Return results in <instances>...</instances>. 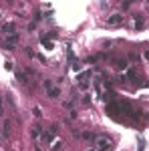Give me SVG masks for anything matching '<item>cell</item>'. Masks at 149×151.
I'll return each instance as SVG.
<instances>
[{
    "mask_svg": "<svg viewBox=\"0 0 149 151\" xmlns=\"http://www.w3.org/2000/svg\"><path fill=\"white\" fill-rule=\"evenodd\" d=\"M143 24H145L143 16H141V14H137V16H135V28H143Z\"/></svg>",
    "mask_w": 149,
    "mask_h": 151,
    "instance_id": "8",
    "label": "cell"
},
{
    "mask_svg": "<svg viewBox=\"0 0 149 151\" xmlns=\"http://www.w3.org/2000/svg\"><path fill=\"white\" fill-rule=\"evenodd\" d=\"M0 20H2V12H0Z\"/></svg>",
    "mask_w": 149,
    "mask_h": 151,
    "instance_id": "13",
    "label": "cell"
},
{
    "mask_svg": "<svg viewBox=\"0 0 149 151\" xmlns=\"http://www.w3.org/2000/svg\"><path fill=\"white\" fill-rule=\"evenodd\" d=\"M12 151H14V149H12Z\"/></svg>",
    "mask_w": 149,
    "mask_h": 151,
    "instance_id": "14",
    "label": "cell"
},
{
    "mask_svg": "<svg viewBox=\"0 0 149 151\" xmlns=\"http://www.w3.org/2000/svg\"><path fill=\"white\" fill-rule=\"evenodd\" d=\"M89 79H91V73H81L79 75V87L81 89H89V87H91Z\"/></svg>",
    "mask_w": 149,
    "mask_h": 151,
    "instance_id": "6",
    "label": "cell"
},
{
    "mask_svg": "<svg viewBox=\"0 0 149 151\" xmlns=\"http://www.w3.org/2000/svg\"><path fill=\"white\" fill-rule=\"evenodd\" d=\"M143 58L149 63V48H143Z\"/></svg>",
    "mask_w": 149,
    "mask_h": 151,
    "instance_id": "10",
    "label": "cell"
},
{
    "mask_svg": "<svg viewBox=\"0 0 149 151\" xmlns=\"http://www.w3.org/2000/svg\"><path fill=\"white\" fill-rule=\"evenodd\" d=\"M2 32H4L6 36H10V38L18 36V35H16V24H14V22H6V24H2Z\"/></svg>",
    "mask_w": 149,
    "mask_h": 151,
    "instance_id": "4",
    "label": "cell"
},
{
    "mask_svg": "<svg viewBox=\"0 0 149 151\" xmlns=\"http://www.w3.org/2000/svg\"><path fill=\"white\" fill-rule=\"evenodd\" d=\"M93 85H95V91H97V95H99V99H107V93H105V87H103V81L97 77L95 81H93Z\"/></svg>",
    "mask_w": 149,
    "mask_h": 151,
    "instance_id": "5",
    "label": "cell"
},
{
    "mask_svg": "<svg viewBox=\"0 0 149 151\" xmlns=\"http://www.w3.org/2000/svg\"><path fill=\"white\" fill-rule=\"evenodd\" d=\"M95 149L97 151H111L113 149V141L109 139L107 135H99V137H95Z\"/></svg>",
    "mask_w": 149,
    "mask_h": 151,
    "instance_id": "1",
    "label": "cell"
},
{
    "mask_svg": "<svg viewBox=\"0 0 149 151\" xmlns=\"http://www.w3.org/2000/svg\"><path fill=\"white\" fill-rule=\"evenodd\" d=\"M0 117L4 119V109H2V99H0Z\"/></svg>",
    "mask_w": 149,
    "mask_h": 151,
    "instance_id": "11",
    "label": "cell"
},
{
    "mask_svg": "<svg viewBox=\"0 0 149 151\" xmlns=\"http://www.w3.org/2000/svg\"><path fill=\"white\" fill-rule=\"evenodd\" d=\"M123 20H125L123 12H113L107 16V26H119V24H123Z\"/></svg>",
    "mask_w": 149,
    "mask_h": 151,
    "instance_id": "3",
    "label": "cell"
},
{
    "mask_svg": "<svg viewBox=\"0 0 149 151\" xmlns=\"http://www.w3.org/2000/svg\"><path fill=\"white\" fill-rule=\"evenodd\" d=\"M83 137H85V139H89V141H95V135L89 133V131H85V133H83Z\"/></svg>",
    "mask_w": 149,
    "mask_h": 151,
    "instance_id": "9",
    "label": "cell"
},
{
    "mask_svg": "<svg viewBox=\"0 0 149 151\" xmlns=\"http://www.w3.org/2000/svg\"><path fill=\"white\" fill-rule=\"evenodd\" d=\"M10 129H12L10 121H8V119H4V121H2V137H4V139H8V137H10Z\"/></svg>",
    "mask_w": 149,
    "mask_h": 151,
    "instance_id": "7",
    "label": "cell"
},
{
    "mask_svg": "<svg viewBox=\"0 0 149 151\" xmlns=\"http://www.w3.org/2000/svg\"><path fill=\"white\" fill-rule=\"evenodd\" d=\"M45 89H46V93H48V97H53V99L60 97V89H58L57 85H55V81L46 79V81H45Z\"/></svg>",
    "mask_w": 149,
    "mask_h": 151,
    "instance_id": "2",
    "label": "cell"
},
{
    "mask_svg": "<svg viewBox=\"0 0 149 151\" xmlns=\"http://www.w3.org/2000/svg\"><path fill=\"white\" fill-rule=\"evenodd\" d=\"M87 151H97V149H87Z\"/></svg>",
    "mask_w": 149,
    "mask_h": 151,
    "instance_id": "12",
    "label": "cell"
}]
</instances>
